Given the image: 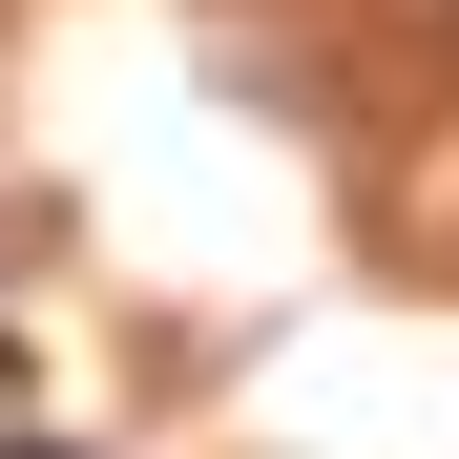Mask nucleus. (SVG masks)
<instances>
[{"label": "nucleus", "instance_id": "nucleus-1", "mask_svg": "<svg viewBox=\"0 0 459 459\" xmlns=\"http://www.w3.org/2000/svg\"><path fill=\"white\" fill-rule=\"evenodd\" d=\"M22 459H63V438H22Z\"/></svg>", "mask_w": 459, "mask_h": 459}]
</instances>
